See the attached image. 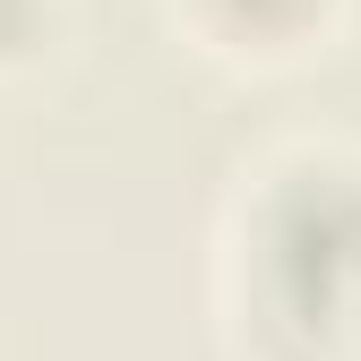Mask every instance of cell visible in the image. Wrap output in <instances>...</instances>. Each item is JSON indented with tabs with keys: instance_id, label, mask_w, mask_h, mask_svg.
Wrapping results in <instances>:
<instances>
[{
	"instance_id": "obj_1",
	"label": "cell",
	"mask_w": 361,
	"mask_h": 361,
	"mask_svg": "<svg viewBox=\"0 0 361 361\" xmlns=\"http://www.w3.org/2000/svg\"><path fill=\"white\" fill-rule=\"evenodd\" d=\"M224 327L241 361H361V155L293 138L241 172L224 224Z\"/></svg>"
},
{
	"instance_id": "obj_2",
	"label": "cell",
	"mask_w": 361,
	"mask_h": 361,
	"mask_svg": "<svg viewBox=\"0 0 361 361\" xmlns=\"http://www.w3.org/2000/svg\"><path fill=\"white\" fill-rule=\"evenodd\" d=\"M215 52L233 61H293L301 43H319L336 0H172Z\"/></svg>"
},
{
	"instance_id": "obj_3",
	"label": "cell",
	"mask_w": 361,
	"mask_h": 361,
	"mask_svg": "<svg viewBox=\"0 0 361 361\" xmlns=\"http://www.w3.org/2000/svg\"><path fill=\"white\" fill-rule=\"evenodd\" d=\"M69 0H0V69H26L61 43Z\"/></svg>"
}]
</instances>
